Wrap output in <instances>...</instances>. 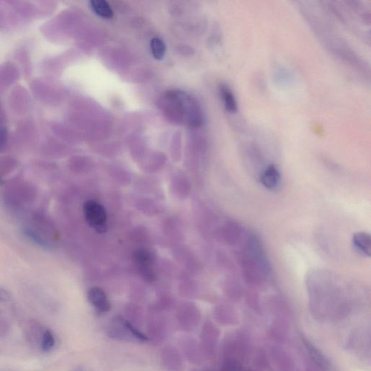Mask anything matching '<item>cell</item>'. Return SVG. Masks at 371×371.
Here are the masks:
<instances>
[{
  "mask_svg": "<svg viewBox=\"0 0 371 371\" xmlns=\"http://www.w3.org/2000/svg\"><path fill=\"white\" fill-rule=\"evenodd\" d=\"M55 344V338L53 332L45 328L42 333L41 340H40V347L43 351H49L54 347Z\"/></svg>",
  "mask_w": 371,
  "mask_h": 371,
  "instance_id": "cell-9",
  "label": "cell"
},
{
  "mask_svg": "<svg viewBox=\"0 0 371 371\" xmlns=\"http://www.w3.org/2000/svg\"><path fill=\"white\" fill-rule=\"evenodd\" d=\"M220 94L227 111L232 114L236 113L237 112V103L233 92L228 87L223 85L220 87Z\"/></svg>",
  "mask_w": 371,
  "mask_h": 371,
  "instance_id": "cell-7",
  "label": "cell"
},
{
  "mask_svg": "<svg viewBox=\"0 0 371 371\" xmlns=\"http://www.w3.org/2000/svg\"><path fill=\"white\" fill-rule=\"evenodd\" d=\"M45 329V328H43V327L37 322H32V323L29 325V336L31 341L32 342H37L40 344L42 333H43Z\"/></svg>",
  "mask_w": 371,
  "mask_h": 371,
  "instance_id": "cell-11",
  "label": "cell"
},
{
  "mask_svg": "<svg viewBox=\"0 0 371 371\" xmlns=\"http://www.w3.org/2000/svg\"><path fill=\"white\" fill-rule=\"evenodd\" d=\"M86 221L97 232L103 234L108 230V216L106 210L96 201L88 200L84 205Z\"/></svg>",
  "mask_w": 371,
  "mask_h": 371,
  "instance_id": "cell-1",
  "label": "cell"
},
{
  "mask_svg": "<svg viewBox=\"0 0 371 371\" xmlns=\"http://www.w3.org/2000/svg\"><path fill=\"white\" fill-rule=\"evenodd\" d=\"M134 260L139 274L147 281H155L156 275L152 268L153 257L146 249H139L134 253Z\"/></svg>",
  "mask_w": 371,
  "mask_h": 371,
  "instance_id": "cell-2",
  "label": "cell"
},
{
  "mask_svg": "<svg viewBox=\"0 0 371 371\" xmlns=\"http://www.w3.org/2000/svg\"><path fill=\"white\" fill-rule=\"evenodd\" d=\"M281 173L274 165H269L260 176V182L269 190H274L281 182Z\"/></svg>",
  "mask_w": 371,
  "mask_h": 371,
  "instance_id": "cell-3",
  "label": "cell"
},
{
  "mask_svg": "<svg viewBox=\"0 0 371 371\" xmlns=\"http://www.w3.org/2000/svg\"><path fill=\"white\" fill-rule=\"evenodd\" d=\"M121 321L123 325H124V327H126V329L129 330V331L132 333L133 336H135L136 338H139V339L142 340V341H146V340H147V337L146 336L145 334H143V333H141V332L139 331V330H138L137 328L132 326V325H131L130 323L124 320V319H121Z\"/></svg>",
  "mask_w": 371,
  "mask_h": 371,
  "instance_id": "cell-12",
  "label": "cell"
},
{
  "mask_svg": "<svg viewBox=\"0 0 371 371\" xmlns=\"http://www.w3.org/2000/svg\"><path fill=\"white\" fill-rule=\"evenodd\" d=\"M90 6L92 11L100 17L103 19L113 18V11L108 3L105 0H93L90 2Z\"/></svg>",
  "mask_w": 371,
  "mask_h": 371,
  "instance_id": "cell-8",
  "label": "cell"
},
{
  "mask_svg": "<svg viewBox=\"0 0 371 371\" xmlns=\"http://www.w3.org/2000/svg\"><path fill=\"white\" fill-rule=\"evenodd\" d=\"M152 55L157 60H162L164 58L166 47L164 42L159 38L152 39L151 41Z\"/></svg>",
  "mask_w": 371,
  "mask_h": 371,
  "instance_id": "cell-10",
  "label": "cell"
},
{
  "mask_svg": "<svg viewBox=\"0 0 371 371\" xmlns=\"http://www.w3.org/2000/svg\"><path fill=\"white\" fill-rule=\"evenodd\" d=\"M10 296L8 295L7 293L6 292H0V300L8 301L9 299Z\"/></svg>",
  "mask_w": 371,
  "mask_h": 371,
  "instance_id": "cell-14",
  "label": "cell"
},
{
  "mask_svg": "<svg viewBox=\"0 0 371 371\" xmlns=\"http://www.w3.org/2000/svg\"><path fill=\"white\" fill-rule=\"evenodd\" d=\"M90 302L101 312H108L111 308V304L108 300L105 291L100 288L94 287L90 289L88 293Z\"/></svg>",
  "mask_w": 371,
  "mask_h": 371,
  "instance_id": "cell-4",
  "label": "cell"
},
{
  "mask_svg": "<svg viewBox=\"0 0 371 371\" xmlns=\"http://www.w3.org/2000/svg\"><path fill=\"white\" fill-rule=\"evenodd\" d=\"M352 244L358 252L370 257L371 237L368 233L357 232L354 234L352 237Z\"/></svg>",
  "mask_w": 371,
  "mask_h": 371,
  "instance_id": "cell-5",
  "label": "cell"
},
{
  "mask_svg": "<svg viewBox=\"0 0 371 371\" xmlns=\"http://www.w3.org/2000/svg\"><path fill=\"white\" fill-rule=\"evenodd\" d=\"M243 234V228L240 223L236 221L228 223L226 227V239L229 244H236L239 242Z\"/></svg>",
  "mask_w": 371,
  "mask_h": 371,
  "instance_id": "cell-6",
  "label": "cell"
},
{
  "mask_svg": "<svg viewBox=\"0 0 371 371\" xmlns=\"http://www.w3.org/2000/svg\"><path fill=\"white\" fill-rule=\"evenodd\" d=\"M10 328L11 325L8 322L5 320H0V339L7 336Z\"/></svg>",
  "mask_w": 371,
  "mask_h": 371,
  "instance_id": "cell-13",
  "label": "cell"
}]
</instances>
